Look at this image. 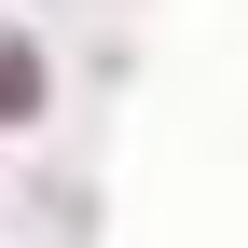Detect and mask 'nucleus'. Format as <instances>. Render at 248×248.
Returning <instances> with one entry per match:
<instances>
[{"mask_svg":"<svg viewBox=\"0 0 248 248\" xmlns=\"http://www.w3.org/2000/svg\"><path fill=\"white\" fill-rule=\"evenodd\" d=\"M28 97H42V69H28V55L0 42V110H28Z\"/></svg>","mask_w":248,"mask_h":248,"instance_id":"obj_1","label":"nucleus"}]
</instances>
